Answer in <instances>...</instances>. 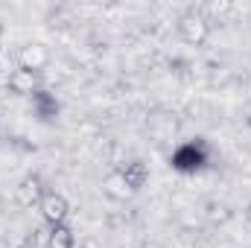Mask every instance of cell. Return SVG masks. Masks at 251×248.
Segmentation results:
<instances>
[{
	"mask_svg": "<svg viewBox=\"0 0 251 248\" xmlns=\"http://www.w3.org/2000/svg\"><path fill=\"white\" fill-rule=\"evenodd\" d=\"M207 164V146L201 140H187L173 152V170L178 173H199Z\"/></svg>",
	"mask_w": 251,
	"mask_h": 248,
	"instance_id": "obj_1",
	"label": "cell"
}]
</instances>
